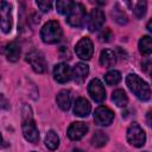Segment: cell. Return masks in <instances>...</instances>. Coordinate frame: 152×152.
<instances>
[{
    "instance_id": "obj_1",
    "label": "cell",
    "mask_w": 152,
    "mask_h": 152,
    "mask_svg": "<svg viewBox=\"0 0 152 152\" xmlns=\"http://www.w3.org/2000/svg\"><path fill=\"white\" fill-rule=\"evenodd\" d=\"M21 114H23L21 129H23L24 138L32 144H37L39 141V132H38V128L36 126V122L33 120L32 110H31L28 104H24Z\"/></svg>"
},
{
    "instance_id": "obj_2",
    "label": "cell",
    "mask_w": 152,
    "mask_h": 152,
    "mask_svg": "<svg viewBox=\"0 0 152 152\" xmlns=\"http://www.w3.org/2000/svg\"><path fill=\"white\" fill-rule=\"evenodd\" d=\"M126 84L128 89L141 101H148L151 99V89L147 82L140 78L135 74H128L126 77Z\"/></svg>"
},
{
    "instance_id": "obj_3",
    "label": "cell",
    "mask_w": 152,
    "mask_h": 152,
    "mask_svg": "<svg viewBox=\"0 0 152 152\" xmlns=\"http://www.w3.org/2000/svg\"><path fill=\"white\" fill-rule=\"evenodd\" d=\"M63 30L58 21L50 20L44 24L40 30V38L46 44H56L62 39Z\"/></svg>"
},
{
    "instance_id": "obj_4",
    "label": "cell",
    "mask_w": 152,
    "mask_h": 152,
    "mask_svg": "<svg viewBox=\"0 0 152 152\" xmlns=\"http://www.w3.org/2000/svg\"><path fill=\"white\" fill-rule=\"evenodd\" d=\"M86 19V8L80 2H72L70 11L66 14V21L72 27H82Z\"/></svg>"
},
{
    "instance_id": "obj_5",
    "label": "cell",
    "mask_w": 152,
    "mask_h": 152,
    "mask_svg": "<svg viewBox=\"0 0 152 152\" xmlns=\"http://www.w3.org/2000/svg\"><path fill=\"white\" fill-rule=\"evenodd\" d=\"M127 141L134 147H141L146 142V133L139 126V124L133 122L127 128Z\"/></svg>"
},
{
    "instance_id": "obj_6",
    "label": "cell",
    "mask_w": 152,
    "mask_h": 152,
    "mask_svg": "<svg viewBox=\"0 0 152 152\" xmlns=\"http://www.w3.org/2000/svg\"><path fill=\"white\" fill-rule=\"evenodd\" d=\"M104 19H106V17H104L103 11L100 8H94L88 14H86L84 24L87 25V27L90 32H95V31L102 28V26L104 24Z\"/></svg>"
},
{
    "instance_id": "obj_7",
    "label": "cell",
    "mask_w": 152,
    "mask_h": 152,
    "mask_svg": "<svg viewBox=\"0 0 152 152\" xmlns=\"http://www.w3.org/2000/svg\"><path fill=\"white\" fill-rule=\"evenodd\" d=\"M0 28L4 33L12 28V5L7 1H0Z\"/></svg>"
},
{
    "instance_id": "obj_8",
    "label": "cell",
    "mask_w": 152,
    "mask_h": 152,
    "mask_svg": "<svg viewBox=\"0 0 152 152\" xmlns=\"http://www.w3.org/2000/svg\"><path fill=\"white\" fill-rule=\"evenodd\" d=\"M75 52L76 55L81 58V59H90L93 53H94V45H93V42L88 38V37H83L81 38L76 46H75Z\"/></svg>"
},
{
    "instance_id": "obj_9",
    "label": "cell",
    "mask_w": 152,
    "mask_h": 152,
    "mask_svg": "<svg viewBox=\"0 0 152 152\" xmlns=\"http://www.w3.org/2000/svg\"><path fill=\"white\" fill-rule=\"evenodd\" d=\"M88 93H89L90 97L97 103H101L106 100V89H104V86L102 84V82L99 78H93L89 82Z\"/></svg>"
},
{
    "instance_id": "obj_10",
    "label": "cell",
    "mask_w": 152,
    "mask_h": 152,
    "mask_svg": "<svg viewBox=\"0 0 152 152\" xmlns=\"http://www.w3.org/2000/svg\"><path fill=\"white\" fill-rule=\"evenodd\" d=\"M26 62L31 65L33 71L37 74H43L46 70V62L44 56L38 51H31L26 55Z\"/></svg>"
},
{
    "instance_id": "obj_11",
    "label": "cell",
    "mask_w": 152,
    "mask_h": 152,
    "mask_svg": "<svg viewBox=\"0 0 152 152\" xmlns=\"http://www.w3.org/2000/svg\"><path fill=\"white\" fill-rule=\"evenodd\" d=\"M94 120L100 126H109L114 120V113L106 106H100L94 112Z\"/></svg>"
},
{
    "instance_id": "obj_12",
    "label": "cell",
    "mask_w": 152,
    "mask_h": 152,
    "mask_svg": "<svg viewBox=\"0 0 152 152\" xmlns=\"http://www.w3.org/2000/svg\"><path fill=\"white\" fill-rule=\"evenodd\" d=\"M53 78L58 83H66L72 78L71 68L66 63H58L53 68Z\"/></svg>"
},
{
    "instance_id": "obj_13",
    "label": "cell",
    "mask_w": 152,
    "mask_h": 152,
    "mask_svg": "<svg viewBox=\"0 0 152 152\" xmlns=\"http://www.w3.org/2000/svg\"><path fill=\"white\" fill-rule=\"evenodd\" d=\"M88 129H89V127H88L87 124H84V122H82V121H76V122H72V124L69 126L66 133H68V137H69L71 140L76 141V140L82 139V138L87 134Z\"/></svg>"
},
{
    "instance_id": "obj_14",
    "label": "cell",
    "mask_w": 152,
    "mask_h": 152,
    "mask_svg": "<svg viewBox=\"0 0 152 152\" xmlns=\"http://www.w3.org/2000/svg\"><path fill=\"white\" fill-rule=\"evenodd\" d=\"M91 110V106L89 103V101L84 97H78L76 101H75V104H74V114L76 116H80V118H86L89 115Z\"/></svg>"
},
{
    "instance_id": "obj_15",
    "label": "cell",
    "mask_w": 152,
    "mask_h": 152,
    "mask_svg": "<svg viewBox=\"0 0 152 152\" xmlns=\"http://www.w3.org/2000/svg\"><path fill=\"white\" fill-rule=\"evenodd\" d=\"M71 72H72V78L75 80V82L81 84L86 81V78L89 74V68L86 63L80 62L74 66V69H71Z\"/></svg>"
},
{
    "instance_id": "obj_16",
    "label": "cell",
    "mask_w": 152,
    "mask_h": 152,
    "mask_svg": "<svg viewBox=\"0 0 152 152\" xmlns=\"http://www.w3.org/2000/svg\"><path fill=\"white\" fill-rule=\"evenodd\" d=\"M56 102L62 110H69L71 106V93L66 89L61 90L56 96Z\"/></svg>"
},
{
    "instance_id": "obj_17",
    "label": "cell",
    "mask_w": 152,
    "mask_h": 152,
    "mask_svg": "<svg viewBox=\"0 0 152 152\" xmlns=\"http://www.w3.org/2000/svg\"><path fill=\"white\" fill-rule=\"evenodd\" d=\"M100 63L104 68H112L116 63V55L109 49H104L100 53Z\"/></svg>"
},
{
    "instance_id": "obj_18",
    "label": "cell",
    "mask_w": 152,
    "mask_h": 152,
    "mask_svg": "<svg viewBox=\"0 0 152 152\" xmlns=\"http://www.w3.org/2000/svg\"><path fill=\"white\" fill-rule=\"evenodd\" d=\"M20 53H21V50L17 42H11L5 48V55L10 62H17L20 57Z\"/></svg>"
},
{
    "instance_id": "obj_19",
    "label": "cell",
    "mask_w": 152,
    "mask_h": 152,
    "mask_svg": "<svg viewBox=\"0 0 152 152\" xmlns=\"http://www.w3.org/2000/svg\"><path fill=\"white\" fill-rule=\"evenodd\" d=\"M112 101L118 107H126L128 103V97L124 89H115L112 93Z\"/></svg>"
},
{
    "instance_id": "obj_20",
    "label": "cell",
    "mask_w": 152,
    "mask_h": 152,
    "mask_svg": "<svg viewBox=\"0 0 152 152\" xmlns=\"http://www.w3.org/2000/svg\"><path fill=\"white\" fill-rule=\"evenodd\" d=\"M139 51L144 56H150L152 52V39L150 36H144L139 40Z\"/></svg>"
},
{
    "instance_id": "obj_21",
    "label": "cell",
    "mask_w": 152,
    "mask_h": 152,
    "mask_svg": "<svg viewBox=\"0 0 152 152\" xmlns=\"http://www.w3.org/2000/svg\"><path fill=\"white\" fill-rule=\"evenodd\" d=\"M45 146L51 151H55L59 146V138H58V135L55 131H49L46 133V135H45Z\"/></svg>"
},
{
    "instance_id": "obj_22",
    "label": "cell",
    "mask_w": 152,
    "mask_h": 152,
    "mask_svg": "<svg viewBox=\"0 0 152 152\" xmlns=\"http://www.w3.org/2000/svg\"><path fill=\"white\" fill-rule=\"evenodd\" d=\"M107 141H108V135L102 131L95 132L93 138H91V144L95 147H102L107 144Z\"/></svg>"
},
{
    "instance_id": "obj_23",
    "label": "cell",
    "mask_w": 152,
    "mask_h": 152,
    "mask_svg": "<svg viewBox=\"0 0 152 152\" xmlns=\"http://www.w3.org/2000/svg\"><path fill=\"white\" fill-rule=\"evenodd\" d=\"M112 15L114 18V20L116 23H119L120 25H124V24H127L128 19H127V15L126 13L119 7V5H116L115 7H113V11H112Z\"/></svg>"
},
{
    "instance_id": "obj_24",
    "label": "cell",
    "mask_w": 152,
    "mask_h": 152,
    "mask_svg": "<svg viewBox=\"0 0 152 152\" xmlns=\"http://www.w3.org/2000/svg\"><path fill=\"white\" fill-rule=\"evenodd\" d=\"M104 81L108 86H115L121 81V74L118 70H110L104 75Z\"/></svg>"
},
{
    "instance_id": "obj_25",
    "label": "cell",
    "mask_w": 152,
    "mask_h": 152,
    "mask_svg": "<svg viewBox=\"0 0 152 152\" xmlns=\"http://www.w3.org/2000/svg\"><path fill=\"white\" fill-rule=\"evenodd\" d=\"M74 1H70V0H59L56 2V8H57V12L59 14H63V15H66L68 12L70 11L71 8V5H72Z\"/></svg>"
},
{
    "instance_id": "obj_26",
    "label": "cell",
    "mask_w": 152,
    "mask_h": 152,
    "mask_svg": "<svg viewBox=\"0 0 152 152\" xmlns=\"http://www.w3.org/2000/svg\"><path fill=\"white\" fill-rule=\"evenodd\" d=\"M132 11H133L134 15L138 19H141L145 15V13H146V2L145 1H138V2H135V5H134V7H133Z\"/></svg>"
},
{
    "instance_id": "obj_27",
    "label": "cell",
    "mask_w": 152,
    "mask_h": 152,
    "mask_svg": "<svg viewBox=\"0 0 152 152\" xmlns=\"http://www.w3.org/2000/svg\"><path fill=\"white\" fill-rule=\"evenodd\" d=\"M112 38H113V33H112V31H110L109 28H103V30L100 32V34H99L100 42L108 43V42H110Z\"/></svg>"
},
{
    "instance_id": "obj_28",
    "label": "cell",
    "mask_w": 152,
    "mask_h": 152,
    "mask_svg": "<svg viewBox=\"0 0 152 152\" xmlns=\"http://www.w3.org/2000/svg\"><path fill=\"white\" fill-rule=\"evenodd\" d=\"M37 6L43 11V12H49L51 10V6H52V2L51 1H43V0H39L36 2Z\"/></svg>"
},
{
    "instance_id": "obj_29",
    "label": "cell",
    "mask_w": 152,
    "mask_h": 152,
    "mask_svg": "<svg viewBox=\"0 0 152 152\" xmlns=\"http://www.w3.org/2000/svg\"><path fill=\"white\" fill-rule=\"evenodd\" d=\"M0 109H4V110L10 109V102L2 94H0Z\"/></svg>"
},
{
    "instance_id": "obj_30",
    "label": "cell",
    "mask_w": 152,
    "mask_h": 152,
    "mask_svg": "<svg viewBox=\"0 0 152 152\" xmlns=\"http://www.w3.org/2000/svg\"><path fill=\"white\" fill-rule=\"evenodd\" d=\"M59 56L61 58H70V53H69V50L65 48V46H61L59 49Z\"/></svg>"
},
{
    "instance_id": "obj_31",
    "label": "cell",
    "mask_w": 152,
    "mask_h": 152,
    "mask_svg": "<svg viewBox=\"0 0 152 152\" xmlns=\"http://www.w3.org/2000/svg\"><path fill=\"white\" fill-rule=\"evenodd\" d=\"M147 30L151 32L152 31V28H151V20H148V23H147Z\"/></svg>"
},
{
    "instance_id": "obj_32",
    "label": "cell",
    "mask_w": 152,
    "mask_h": 152,
    "mask_svg": "<svg viewBox=\"0 0 152 152\" xmlns=\"http://www.w3.org/2000/svg\"><path fill=\"white\" fill-rule=\"evenodd\" d=\"M72 152H83V151H82V150H80V148H75Z\"/></svg>"
},
{
    "instance_id": "obj_33",
    "label": "cell",
    "mask_w": 152,
    "mask_h": 152,
    "mask_svg": "<svg viewBox=\"0 0 152 152\" xmlns=\"http://www.w3.org/2000/svg\"><path fill=\"white\" fill-rule=\"evenodd\" d=\"M2 144V138H1V134H0V145Z\"/></svg>"
},
{
    "instance_id": "obj_34",
    "label": "cell",
    "mask_w": 152,
    "mask_h": 152,
    "mask_svg": "<svg viewBox=\"0 0 152 152\" xmlns=\"http://www.w3.org/2000/svg\"><path fill=\"white\" fill-rule=\"evenodd\" d=\"M32 152H36V151H32Z\"/></svg>"
},
{
    "instance_id": "obj_35",
    "label": "cell",
    "mask_w": 152,
    "mask_h": 152,
    "mask_svg": "<svg viewBox=\"0 0 152 152\" xmlns=\"http://www.w3.org/2000/svg\"><path fill=\"white\" fill-rule=\"evenodd\" d=\"M145 152H147V151H145Z\"/></svg>"
}]
</instances>
